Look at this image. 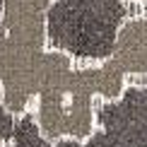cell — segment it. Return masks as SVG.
<instances>
[{
    "label": "cell",
    "mask_w": 147,
    "mask_h": 147,
    "mask_svg": "<svg viewBox=\"0 0 147 147\" xmlns=\"http://www.w3.org/2000/svg\"><path fill=\"white\" fill-rule=\"evenodd\" d=\"M125 3H133V5H140V3H145V0H125Z\"/></svg>",
    "instance_id": "4"
},
{
    "label": "cell",
    "mask_w": 147,
    "mask_h": 147,
    "mask_svg": "<svg viewBox=\"0 0 147 147\" xmlns=\"http://www.w3.org/2000/svg\"><path fill=\"white\" fill-rule=\"evenodd\" d=\"M140 10L125 0H51L46 44L77 63H101L111 58L121 24Z\"/></svg>",
    "instance_id": "1"
},
{
    "label": "cell",
    "mask_w": 147,
    "mask_h": 147,
    "mask_svg": "<svg viewBox=\"0 0 147 147\" xmlns=\"http://www.w3.org/2000/svg\"><path fill=\"white\" fill-rule=\"evenodd\" d=\"M118 99L94 104L92 147H147V77H133Z\"/></svg>",
    "instance_id": "2"
},
{
    "label": "cell",
    "mask_w": 147,
    "mask_h": 147,
    "mask_svg": "<svg viewBox=\"0 0 147 147\" xmlns=\"http://www.w3.org/2000/svg\"><path fill=\"white\" fill-rule=\"evenodd\" d=\"M111 65L128 77H147V12L140 10L121 24Z\"/></svg>",
    "instance_id": "3"
}]
</instances>
